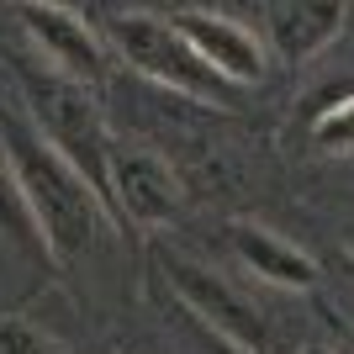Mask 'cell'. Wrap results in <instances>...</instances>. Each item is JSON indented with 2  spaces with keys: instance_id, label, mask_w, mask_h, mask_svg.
I'll list each match as a JSON object with an SVG mask.
<instances>
[{
  "instance_id": "6da1fadb",
  "label": "cell",
  "mask_w": 354,
  "mask_h": 354,
  "mask_svg": "<svg viewBox=\"0 0 354 354\" xmlns=\"http://www.w3.org/2000/svg\"><path fill=\"white\" fill-rule=\"evenodd\" d=\"M0 159L11 169L16 191H21V207L37 227L43 254L59 265L80 259L95 243V233L111 222L95 185L37 133V122L27 111H0Z\"/></svg>"
},
{
  "instance_id": "7a4b0ae2",
  "label": "cell",
  "mask_w": 354,
  "mask_h": 354,
  "mask_svg": "<svg viewBox=\"0 0 354 354\" xmlns=\"http://www.w3.org/2000/svg\"><path fill=\"white\" fill-rule=\"evenodd\" d=\"M21 95H27V117L37 122V133L59 148L64 159L95 185V196L106 201V159H111V133H106L95 95L85 85H74L64 74H53L48 64H16ZM111 212V207H106Z\"/></svg>"
},
{
  "instance_id": "3957f363",
  "label": "cell",
  "mask_w": 354,
  "mask_h": 354,
  "mask_svg": "<svg viewBox=\"0 0 354 354\" xmlns=\"http://www.w3.org/2000/svg\"><path fill=\"white\" fill-rule=\"evenodd\" d=\"M111 37H117L122 59L133 64L143 80L153 85L175 90L185 101H201V106H233L238 90L212 69L191 43H185V32L175 27V16H153V11H122L111 21Z\"/></svg>"
},
{
  "instance_id": "277c9868",
  "label": "cell",
  "mask_w": 354,
  "mask_h": 354,
  "mask_svg": "<svg viewBox=\"0 0 354 354\" xmlns=\"http://www.w3.org/2000/svg\"><path fill=\"white\" fill-rule=\"evenodd\" d=\"M164 275L175 286L180 307L191 312L207 333H217V339L238 344V349H249V354H275V339H270L259 307H249L227 281H217L212 270L191 265V259H180V254H164Z\"/></svg>"
},
{
  "instance_id": "5b68a950",
  "label": "cell",
  "mask_w": 354,
  "mask_h": 354,
  "mask_svg": "<svg viewBox=\"0 0 354 354\" xmlns=\"http://www.w3.org/2000/svg\"><path fill=\"white\" fill-rule=\"evenodd\" d=\"M16 21H21L37 59L53 74H64V80H74L85 90L106 85V48L80 11L59 6V0H16Z\"/></svg>"
},
{
  "instance_id": "8992f818",
  "label": "cell",
  "mask_w": 354,
  "mask_h": 354,
  "mask_svg": "<svg viewBox=\"0 0 354 354\" xmlns=\"http://www.w3.org/2000/svg\"><path fill=\"white\" fill-rule=\"evenodd\" d=\"M106 207L111 222H138V227H164L185 207V185L159 159L153 148H111L106 159Z\"/></svg>"
},
{
  "instance_id": "52a82bcc",
  "label": "cell",
  "mask_w": 354,
  "mask_h": 354,
  "mask_svg": "<svg viewBox=\"0 0 354 354\" xmlns=\"http://www.w3.org/2000/svg\"><path fill=\"white\" fill-rule=\"evenodd\" d=\"M175 27L185 32V43H191L233 90L254 85V80L265 74V43H259V32L243 27L238 16H222V11H180Z\"/></svg>"
},
{
  "instance_id": "ba28073f",
  "label": "cell",
  "mask_w": 354,
  "mask_h": 354,
  "mask_svg": "<svg viewBox=\"0 0 354 354\" xmlns=\"http://www.w3.org/2000/svg\"><path fill=\"white\" fill-rule=\"evenodd\" d=\"M227 249H233V259L254 281H265V286H281V291H312L317 286V259L307 249L286 243L265 222H249V217L227 222Z\"/></svg>"
},
{
  "instance_id": "9c48e42d",
  "label": "cell",
  "mask_w": 354,
  "mask_h": 354,
  "mask_svg": "<svg viewBox=\"0 0 354 354\" xmlns=\"http://www.w3.org/2000/svg\"><path fill=\"white\" fill-rule=\"evenodd\" d=\"M344 27V0H275L270 11V43L291 64L317 59Z\"/></svg>"
},
{
  "instance_id": "30bf717a",
  "label": "cell",
  "mask_w": 354,
  "mask_h": 354,
  "mask_svg": "<svg viewBox=\"0 0 354 354\" xmlns=\"http://www.w3.org/2000/svg\"><path fill=\"white\" fill-rule=\"evenodd\" d=\"M312 143L323 148V153H354V95H339L333 106L317 111Z\"/></svg>"
},
{
  "instance_id": "8fae6325",
  "label": "cell",
  "mask_w": 354,
  "mask_h": 354,
  "mask_svg": "<svg viewBox=\"0 0 354 354\" xmlns=\"http://www.w3.org/2000/svg\"><path fill=\"white\" fill-rule=\"evenodd\" d=\"M0 233L43 254V243H37V227H32L27 207H21V191H16V180H11V169H6V159H0Z\"/></svg>"
},
{
  "instance_id": "7c38bea8",
  "label": "cell",
  "mask_w": 354,
  "mask_h": 354,
  "mask_svg": "<svg viewBox=\"0 0 354 354\" xmlns=\"http://www.w3.org/2000/svg\"><path fill=\"white\" fill-rule=\"evenodd\" d=\"M0 354H69V349L27 317H0Z\"/></svg>"
},
{
  "instance_id": "4fadbf2b",
  "label": "cell",
  "mask_w": 354,
  "mask_h": 354,
  "mask_svg": "<svg viewBox=\"0 0 354 354\" xmlns=\"http://www.w3.org/2000/svg\"><path fill=\"white\" fill-rule=\"evenodd\" d=\"M201 344H207V354H249V349H238V344L217 339V333H207V328H201Z\"/></svg>"
},
{
  "instance_id": "5bb4252c",
  "label": "cell",
  "mask_w": 354,
  "mask_h": 354,
  "mask_svg": "<svg viewBox=\"0 0 354 354\" xmlns=\"http://www.w3.org/2000/svg\"><path fill=\"white\" fill-rule=\"evenodd\" d=\"M296 354H339V349H328V344H301Z\"/></svg>"
},
{
  "instance_id": "9a60e30c",
  "label": "cell",
  "mask_w": 354,
  "mask_h": 354,
  "mask_svg": "<svg viewBox=\"0 0 354 354\" xmlns=\"http://www.w3.org/2000/svg\"><path fill=\"white\" fill-rule=\"evenodd\" d=\"M349 254H354V227H349Z\"/></svg>"
}]
</instances>
